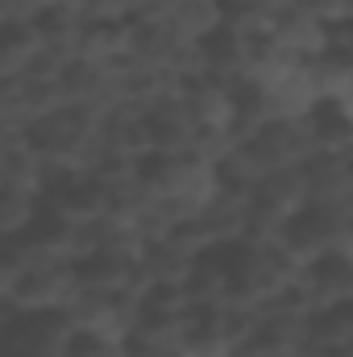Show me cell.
<instances>
[{"label":"cell","mask_w":353,"mask_h":357,"mask_svg":"<svg viewBox=\"0 0 353 357\" xmlns=\"http://www.w3.org/2000/svg\"><path fill=\"white\" fill-rule=\"evenodd\" d=\"M299 13H308V17H316V21H337V17H350L345 13V0H291Z\"/></svg>","instance_id":"obj_1"}]
</instances>
